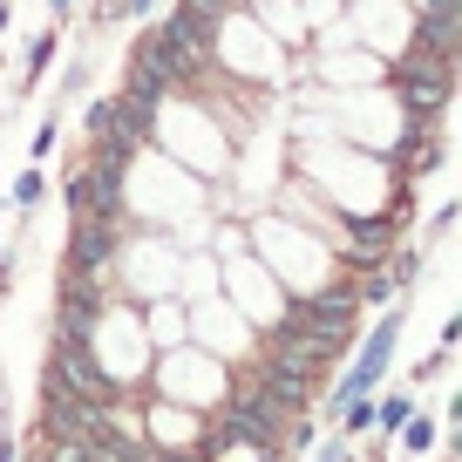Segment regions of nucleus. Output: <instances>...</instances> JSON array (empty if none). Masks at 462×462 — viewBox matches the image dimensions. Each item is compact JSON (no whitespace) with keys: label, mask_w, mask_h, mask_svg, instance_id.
I'll use <instances>...</instances> for the list:
<instances>
[{"label":"nucleus","mask_w":462,"mask_h":462,"mask_svg":"<svg viewBox=\"0 0 462 462\" xmlns=\"http://www.w3.org/2000/svg\"><path fill=\"white\" fill-rule=\"evenodd\" d=\"M204 7H231V0H204Z\"/></svg>","instance_id":"obj_19"},{"label":"nucleus","mask_w":462,"mask_h":462,"mask_svg":"<svg viewBox=\"0 0 462 462\" xmlns=\"http://www.w3.org/2000/svg\"><path fill=\"white\" fill-rule=\"evenodd\" d=\"M48 61H55V34H42V42L28 48V88L42 82V69H48Z\"/></svg>","instance_id":"obj_13"},{"label":"nucleus","mask_w":462,"mask_h":462,"mask_svg":"<svg viewBox=\"0 0 462 462\" xmlns=\"http://www.w3.org/2000/svg\"><path fill=\"white\" fill-rule=\"evenodd\" d=\"M7 21H14V14H7V0H0V34H7Z\"/></svg>","instance_id":"obj_18"},{"label":"nucleus","mask_w":462,"mask_h":462,"mask_svg":"<svg viewBox=\"0 0 462 462\" xmlns=\"http://www.w3.org/2000/svg\"><path fill=\"white\" fill-rule=\"evenodd\" d=\"M42 429L55 435V442H102V435L116 429V415H109V402H88V394H75L69 381H55L48 374V402H42Z\"/></svg>","instance_id":"obj_1"},{"label":"nucleus","mask_w":462,"mask_h":462,"mask_svg":"<svg viewBox=\"0 0 462 462\" xmlns=\"http://www.w3.org/2000/svg\"><path fill=\"white\" fill-rule=\"evenodd\" d=\"M388 231H394V217H361V225L346 231V259H388Z\"/></svg>","instance_id":"obj_11"},{"label":"nucleus","mask_w":462,"mask_h":462,"mask_svg":"<svg viewBox=\"0 0 462 462\" xmlns=\"http://www.w3.org/2000/svg\"><path fill=\"white\" fill-rule=\"evenodd\" d=\"M69 211L75 217H123V171H102V163L75 171L69 177Z\"/></svg>","instance_id":"obj_7"},{"label":"nucleus","mask_w":462,"mask_h":462,"mask_svg":"<svg viewBox=\"0 0 462 462\" xmlns=\"http://www.w3.org/2000/svg\"><path fill=\"white\" fill-rule=\"evenodd\" d=\"M157 34H163V48H171V55L184 61V75H190V69H198V61L217 48V7H204V0H184V7H177V14L163 21Z\"/></svg>","instance_id":"obj_3"},{"label":"nucleus","mask_w":462,"mask_h":462,"mask_svg":"<svg viewBox=\"0 0 462 462\" xmlns=\"http://www.w3.org/2000/svg\"><path fill=\"white\" fill-rule=\"evenodd\" d=\"M42 190H48V177H42V171L28 163V171L14 177V204H21V211H34V204H42Z\"/></svg>","instance_id":"obj_12"},{"label":"nucleus","mask_w":462,"mask_h":462,"mask_svg":"<svg viewBox=\"0 0 462 462\" xmlns=\"http://www.w3.org/2000/svg\"><path fill=\"white\" fill-rule=\"evenodd\" d=\"M394 340H402V313H381V327L367 333V346H361V361H354V374L340 381V402H333V408H346V402H361V394H374V381L388 374V361H394Z\"/></svg>","instance_id":"obj_5"},{"label":"nucleus","mask_w":462,"mask_h":462,"mask_svg":"<svg viewBox=\"0 0 462 462\" xmlns=\"http://www.w3.org/2000/svg\"><path fill=\"white\" fill-rule=\"evenodd\" d=\"M48 374L69 381V388L88 394V402H109V408H116V381L102 374V361L88 354L82 340H75V333H55V367H48Z\"/></svg>","instance_id":"obj_6"},{"label":"nucleus","mask_w":462,"mask_h":462,"mask_svg":"<svg viewBox=\"0 0 462 462\" xmlns=\"http://www.w3.org/2000/svg\"><path fill=\"white\" fill-rule=\"evenodd\" d=\"M177 75H184V61L163 48V34H157V28L136 34V55H130V88H136V96H163Z\"/></svg>","instance_id":"obj_9"},{"label":"nucleus","mask_w":462,"mask_h":462,"mask_svg":"<svg viewBox=\"0 0 462 462\" xmlns=\"http://www.w3.org/2000/svg\"><path fill=\"white\" fill-rule=\"evenodd\" d=\"M354 306H361V292L354 286H327V292H300V300L286 306V327L306 333V340L333 346L340 354V340L354 333Z\"/></svg>","instance_id":"obj_2"},{"label":"nucleus","mask_w":462,"mask_h":462,"mask_svg":"<svg viewBox=\"0 0 462 462\" xmlns=\"http://www.w3.org/2000/svg\"><path fill=\"white\" fill-rule=\"evenodd\" d=\"M374 421H388V429H402V421H408V394H388V402L374 408Z\"/></svg>","instance_id":"obj_15"},{"label":"nucleus","mask_w":462,"mask_h":462,"mask_svg":"<svg viewBox=\"0 0 462 462\" xmlns=\"http://www.w3.org/2000/svg\"><path fill=\"white\" fill-rule=\"evenodd\" d=\"M394 300V279L388 273H381V279H367V286H361V306H388Z\"/></svg>","instance_id":"obj_14"},{"label":"nucleus","mask_w":462,"mask_h":462,"mask_svg":"<svg viewBox=\"0 0 462 462\" xmlns=\"http://www.w3.org/2000/svg\"><path fill=\"white\" fill-rule=\"evenodd\" d=\"M0 462H14V442H7V435H0Z\"/></svg>","instance_id":"obj_17"},{"label":"nucleus","mask_w":462,"mask_h":462,"mask_svg":"<svg viewBox=\"0 0 462 462\" xmlns=\"http://www.w3.org/2000/svg\"><path fill=\"white\" fill-rule=\"evenodd\" d=\"M394 88H402V102L415 116H435L448 102V88H456V75H448V61H429V55H415L402 75H394Z\"/></svg>","instance_id":"obj_8"},{"label":"nucleus","mask_w":462,"mask_h":462,"mask_svg":"<svg viewBox=\"0 0 462 462\" xmlns=\"http://www.w3.org/2000/svg\"><path fill=\"white\" fill-rule=\"evenodd\" d=\"M123 245L116 217H75V238H69V273H102Z\"/></svg>","instance_id":"obj_10"},{"label":"nucleus","mask_w":462,"mask_h":462,"mask_svg":"<svg viewBox=\"0 0 462 462\" xmlns=\"http://www.w3.org/2000/svg\"><path fill=\"white\" fill-rule=\"evenodd\" d=\"M402 435H408V448H429V442H435V421L408 415V421H402Z\"/></svg>","instance_id":"obj_16"},{"label":"nucleus","mask_w":462,"mask_h":462,"mask_svg":"<svg viewBox=\"0 0 462 462\" xmlns=\"http://www.w3.org/2000/svg\"><path fill=\"white\" fill-rule=\"evenodd\" d=\"M265 367H279V374H292V381H306V388H319V381H327V367H333V346H319V340H306V333L279 327L273 340H265Z\"/></svg>","instance_id":"obj_4"}]
</instances>
